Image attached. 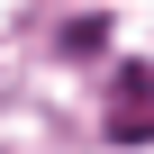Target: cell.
Listing matches in <instances>:
<instances>
[{
  "instance_id": "cell-1",
  "label": "cell",
  "mask_w": 154,
  "mask_h": 154,
  "mask_svg": "<svg viewBox=\"0 0 154 154\" xmlns=\"http://www.w3.org/2000/svg\"><path fill=\"white\" fill-rule=\"evenodd\" d=\"M109 136H118V145H154V63H118V91H109Z\"/></svg>"
},
{
  "instance_id": "cell-2",
  "label": "cell",
  "mask_w": 154,
  "mask_h": 154,
  "mask_svg": "<svg viewBox=\"0 0 154 154\" xmlns=\"http://www.w3.org/2000/svg\"><path fill=\"white\" fill-rule=\"evenodd\" d=\"M54 45H63V54H100V45H109V18H63Z\"/></svg>"
}]
</instances>
